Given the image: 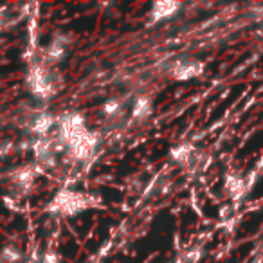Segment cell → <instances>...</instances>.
<instances>
[{"mask_svg": "<svg viewBox=\"0 0 263 263\" xmlns=\"http://www.w3.org/2000/svg\"><path fill=\"white\" fill-rule=\"evenodd\" d=\"M193 157V146L191 144H179L172 150V159L179 164H187Z\"/></svg>", "mask_w": 263, "mask_h": 263, "instance_id": "9c48e42d", "label": "cell"}, {"mask_svg": "<svg viewBox=\"0 0 263 263\" xmlns=\"http://www.w3.org/2000/svg\"><path fill=\"white\" fill-rule=\"evenodd\" d=\"M40 263H58V256L49 252V254H45L44 258L40 259Z\"/></svg>", "mask_w": 263, "mask_h": 263, "instance_id": "7c38bea8", "label": "cell"}, {"mask_svg": "<svg viewBox=\"0 0 263 263\" xmlns=\"http://www.w3.org/2000/svg\"><path fill=\"white\" fill-rule=\"evenodd\" d=\"M245 184H243V179L238 175H227L226 179V190L227 193L231 195V197H238V195L243 191Z\"/></svg>", "mask_w": 263, "mask_h": 263, "instance_id": "30bf717a", "label": "cell"}, {"mask_svg": "<svg viewBox=\"0 0 263 263\" xmlns=\"http://www.w3.org/2000/svg\"><path fill=\"white\" fill-rule=\"evenodd\" d=\"M154 112V103H152L150 98L146 96H141L134 101V106H132V117L136 121H144L152 116Z\"/></svg>", "mask_w": 263, "mask_h": 263, "instance_id": "ba28073f", "label": "cell"}, {"mask_svg": "<svg viewBox=\"0 0 263 263\" xmlns=\"http://www.w3.org/2000/svg\"><path fill=\"white\" fill-rule=\"evenodd\" d=\"M96 205H99L98 198H94L92 195L63 190L52 198L51 205H49V211L56 213V215L74 216V215H80V213L87 211V209H90V208H96Z\"/></svg>", "mask_w": 263, "mask_h": 263, "instance_id": "7a4b0ae2", "label": "cell"}, {"mask_svg": "<svg viewBox=\"0 0 263 263\" xmlns=\"http://www.w3.org/2000/svg\"><path fill=\"white\" fill-rule=\"evenodd\" d=\"M180 9L179 2H170V0H162V2H155L154 8H152V20L159 22V20L172 18L173 15H177V11Z\"/></svg>", "mask_w": 263, "mask_h": 263, "instance_id": "52a82bcc", "label": "cell"}, {"mask_svg": "<svg viewBox=\"0 0 263 263\" xmlns=\"http://www.w3.org/2000/svg\"><path fill=\"white\" fill-rule=\"evenodd\" d=\"M205 65L200 60H180L175 65L170 69V76L177 81H186V80H193V78L200 76L204 72Z\"/></svg>", "mask_w": 263, "mask_h": 263, "instance_id": "3957f363", "label": "cell"}, {"mask_svg": "<svg viewBox=\"0 0 263 263\" xmlns=\"http://www.w3.org/2000/svg\"><path fill=\"white\" fill-rule=\"evenodd\" d=\"M27 88L38 99H49L60 90V76L51 69L44 65H33L27 72Z\"/></svg>", "mask_w": 263, "mask_h": 263, "instance_id": "6da1fadb", "label": "cell"}, {"mask_svg": "<svg viewBox=\"0 0 263 263\" xmlns=\"http://www.w3.org/2000/svg\"><path fill=\"white\" fill-rule=\"evenodd\" d=\"M42 166H26V168H20L15 172V175L11 177L13 186L20 191V193H27L31 186H33L34 179L42 173Z\"/></svg>", "mask_w": 263, "mask_h": 263, "instance_id": "277c9868", "label": "cell"}, {"mask_svg": "<svg viewBox=\"0 0 263 263\" xmlns=\"http://www.w3.org/2000/svg\"><path fill=\"white\" fill-rule=\"evenodd\" d=\"M119 108H121V103L116 101V99H112V101H108L105 106H103V112H105L108 117H114L119 114Z\"/></svg>", "mask_w": 263, "mask_h": 263, "instance_id": "8fae6325", "label": "cell"}, {"mask_svg": "<svg viewBox=\"0 0 263 263\" xmlns=\"http://www.w3.org/2000/svg\"><path fill=\"white\" fill-rule=\"evenodd\" d=\"M67 52V40L63 36H54L51 40V44L47 45V49L44 51V65L52 67L56 63H60L63 60Z\"/></svg>", "mask_w": 263, "mask_h": 263, "instance_id": "5b68a950", "label": "cell"}, {"mask_svg": "<svg viewBox=\"0 0 263 263\" xmlns=\"http://www.w3.org/2000/svg\"><path fill=\"white\" fill-rule=\"evenodd\" d=\"M56 123L54 116L52 114H47V112H42V114H36L29 119V132L31 134H36L38 137H47V132L52 128V124Z\"/></svg>", "mask_w": 263, "mask_h": 263, "instance_id": "8992f818", "label": "cell"}]
</instances>
